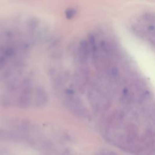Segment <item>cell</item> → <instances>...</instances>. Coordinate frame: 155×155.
Returning <instances> with one entry per match:
<instances>
[]
</instances>
